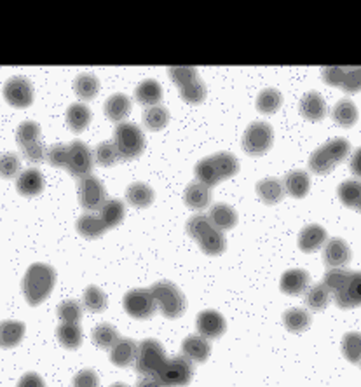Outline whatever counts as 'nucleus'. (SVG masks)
I'll list each match as a JSON object with an SVG mask.
<instances>
[{
    "instance_id": "3c124183",
    "label": "nucleus",
    "mask_w": 361,
    "mask_h": 387,
    "mask_svg": "<svg viewBox=\"0 0 361 387\" xmlns=\"http://www.w3.org/2000/svg\"><path fill=\"white\" fill-rule=\"evenodd\" d=\"M21 169V161L13 152H6L0 155V176L14 178Z\"/></svg>"
},
{
    "instance_id": "c756f323",
    "label": "nucleus",
    "mask_w": 361,
    "mask_h": 387,
    "mask_svg": "<svg viewBox=\"0 0 361 387\" xmlns=\"http://www.w3.org/2000/svg\"><path fill=\"white\" fill-rule=\"evenodd\" d=\"M258 197L264 201L265 204H277L284 197V185L283 181L277 180L274 176L264 178L257 184Z\"/></svg>"
},
{
    "instance_id": "5701e85b",
    "label": "nucleus",
    "mask_w": 361,
    "mask_h": 387,
    "mask_svg": "<svg viewBox=\"0 0 361 387\" xmlns=\"http://www.w3.org/2000/svg\"><path fill=\"white\" fill-rule=\"evenodd\" d=\"M300 113L313 123H318L326 116V103L318 91H309L307 94H304V98L300 100Z\"/></svg>"
},
{
    "instance_id": "13d9d810",
    "label": "nucleus",
    "mask_w": 361,
    "mask_h": 387,
    "mask_svg": "<svg viewBox=\"0 0 361 387\" xmlns=\"http://www.w3.org/2000/svg\"><path fill=\"white\" fill-rule=\"evenodd\" d=\"M110 387H129L126 384H123V382H116V384H112Z\"/></svg>"
},
{
    "instance_id": "a18cd8bd",
    "label": "nucleus",
    "mask_w": 361,
    "mask_h": 387,
    "mask_svg": "<svg viewBox=\"0 0 361 387\" xmlns=\"http://www.w3.org/2000/svg\"><path fill=\"white\" fill-rule=\"evenodd\" d=\"M281 103H283V94L274 87H267V89L260 91L257 96V108L262 113H274L279 110Z\"/></svg>"
},
{
    "instance_id": "9d476101",
    "label": "nucleus",
    "mask_w": 361,
    "mask_h": 387,
    "mask_svg": "<svg viewBox=\"0 0 361 387\" xmlns=\"http://www.w3.org/2000/svg\"><path fill=\"white\" fill-rule=\"evenodd\" d=\"M16 142L30 162H40L45 159V149L40 142V126L33 120H25L16 131Z\"/></svg>"
},
{
    "instance_id": "2f4dec72",
    "label": "nucleus",
    "mask_w": 361,
    "mask_h": 387,
    "mask_svg": "<svg viewBox=\"0 0 361 387\" xmlns=\"http://www.w3.org/2000/svg\"><path fill=\"white\" fill-rule=\"evenodd\" d=\"M25 335V325L21 321H2L0 322V347H16Z\"/></svg>"
},
{
    "instance_id": "aec40b11",
    "label": "nucleus",
    "mask_w": 361,
    "mask_h": 387,
    "mask_svg": "<svg viewBox=\"0 0 361 387\" xmlns=\"http://www.w3.org/2000/svg\"><path fill=\"white\" fill-rule=\"evenodd\" d=\"M311 276L309 272L304 271V269H290L283 274L281 278V291L287 295H302L306 293L307 288H309Z\"/></svg>"
},
{
    "instance_id": "ea45409f",
    "label": "nucleus",
    "mask_w": 361,
    "mask_h": 387,
    "mask_svg": "<svg viewBox=\"0 0 361 387\" xmlns=\"http://www.w3.org/2000/svg\"><path fill=\"white\" fill-rule=\"evenodd\" d=\"M333 120H335L339 126L351 128L355 126L356 120H358V108L352 103L351 100H340L339 103L333 107Z\"/></svg>"
},
{
    "instance_id": "bb28decb",
    "label": "nucleus",
    "mask_w": 361,
    "mask_h": 387,
    "mask_svg": "<svg viewBox=\"0 0 361 387\" xmlns=\"http://www.w3.org/2000/svg\"><path fill=\"white\" fill-rule=\"evenodd\" d=\"M284 192L290 194L291 197H297V199H302V197L307 196L311 189V176L309 173L304 172V169H295V172H290L284 176Z\"/></svg>"
},
{
    "instance_id": "f3484780",
    "label": "nucleus",
    "mask_w": 361,
    "mask_h": 387,
    "mask_svg": "<svg viewBox=\"0 0 361 387\" xmlns=\"http://www.w3.org/2000/svg\"><path fill=\"white\" fill-rule=\"evenodd\" d=\"M4 98L16 108H26L33 101V86L26 77H11L4 86Z\"/></svg>"
},
{
    "instance_id": "7c9ffc66",
    "label": "nucleus",
    "mask_w": 361,
    "mask_h": 387,
    "mask_svg": "<svg viewBox=\"0 0 361 387\" xmlns=\"http://www.w3.org/2000/svg\"><path fill=\"white\" fill-rule=\"evenodd\" d=\"M135 98L142 105L154 107V105H159V101L162 100V87L154 79H147V81L140 82L138 87H136Z\"/></svg>"
},
{
    "instance_id": "473e14b6",
    "label": "nucleus",
    "mask_w": 361,
    "mask_h": 387,
    "mask_svg": "<svg viewBox=\"0 0 361 387\" xmlns=\"http://www.w3.org/2000/svg\"><path fill=\"white\" fill-rule=\"evenodd\" d=\"M77 230L82 237L86 239H98L105 234L106 227L100 215L86 213L77 220Z\"/></svg>"
},
{
    "instance_id": "6e6552de",
    "label": "nucleus",
    "mask_w": 361,
    "mask_h": 387,
    "mask_svg": "<svg viewBox=\"0 0 361 387\" xmlns=\"http://www.w3.org/2000/svg\"><path fill=\"white\" fill-rule=\"evenodd\" d=\"M113 143H116L119 157L124 161H131L142 155L145 149V136L136 124L121 123L113 131Z\"/></svg>"
},
{
    "instance_id": "4468645a",
    "label": "nucleus",
    "mask_w": 361,
    "mask_h": 387,
    "mask_svg": "<svg viewBox=\"0 0 361 387\" xmlns=\"http://www.w3.org/2000/svg\"><path fill=\"white\" fill-rule=\"evenodd\" d=\"M79 201L81 206L87 211H100V208L106 203V191L105 185L93 174L81 178L79 181Z\"/></svg>"
},
{
    "instance_id": "39448f33",
    "label": "nucleus",
    "mask_w": 361,
    "mask_h": 387,
    "mask_svg": "<svg viewBox=\"0 0 361 387\" xmlns=\"http://www.w3.org/2000/svg\"><path fill=\"white\" fill-rule=\"evenodd\" d=\"M349 150H351V145H349L348 140L344 138H337L325 143V145L319 147V149L314 150V154L311 155L309 159L311 172L316 174L330 173L339 162H342L348 157Z\"/></svg>"
},
{
    "instance_id": "2eb2a0df",
    "label": "nucleus",
    "mask_w": 361,
    "mask_h": 387,
    "mask_svg": "<svg viewBox=\"0 0 361 387\" xmlns=\"http://www.w3.org/2000/svg\"><path fill=\"white\" fill-rule=\"evenodd\" d=\"M93 154H91L89 147L86 145L81 140H75L68 145V164L67 169L72 176L75 178H84L87 174L93 172Z\"/></svg>"
},
{
    "instance_id": "09e8293b",
    "label": "nucleus",
    "mask_w": 361,
    "mask_h": 387,
    "mask_svg": "<svg viewBox=\"0 0 361 387\" xmlns=\"http://www.w3.org/2000/svg\"><path fill=\"white\" fill-rule=\"evenodd\" d=\"M58 318L62 322H79L82 320V305L77 301H65L58 307Z\"/></svg>"
},
{
    "instance_id": "c9c22d12",
    "label": "nucleus",
    "mask_w": 361,
    "mask_h": 387,
    "mask_svg": "<svg viewBox=\"0 0 361 387\" xmlns=\"http://www.w3.org/2000/svg\"><path fill=\"white\" fill-rule=\"evenodd\" d=\"M67 123L68 128L75 133H81L89 126L91 123V110L84 103H74L67 110Z\"/></svg>"
},
{
    "instance_id": "f03ea898",
    "label": "nucleus",
    "mask_w": 361,
    "mask_h": 387,
    "mask_svg": "<svg viewBox=\"0 0 361 387\" xmlns=\"http://www.w3.org/2000/svg\"><path fill=\"white\" fill-rule=\"evenodd\" d=\"M239 169V161L231 152H218L204 157L196 164V178L206 187H215L222 180L234 176Z\"/></svg>"
},
{
    "instance_id": "72a5a7b5",
    "label": "nucleus",
    "mask_w": 361,
    "mask_h": 387,
    "mask_svg": "<svg viewBox=\"0 0 361 387\" xmlns=\"http://www.w3.org/2000/svg\"><path fill=\"white\" fill-rule=\"evenodd\" d=\"M154 191L147 184H142V181L131 184L126 191L128 203L135 208H149L154 203Z\"/></svg>"
},
{
    "instance_id": "c85d7f7f",
    "label": "nucleus",
    "mask_w": 361,
    "mask_h": 387,
    "mask_svg": "<svg viewBox=\"0 0 361 387\" xmlns=\"http://www.w3.org/2000/svg\"><path fill=\"white\" fill-rule=\"evenodd\" d=\"M131 112V100L123 93H116L105 101V116L113 123L124 120Z\"/></svg>"
},
{
    "instance_id": "f257e3e1",
    "label": "nucleus",
    "mask_w": 361,
    "mask_h": 387,
    "mask_svg": "<svg viewBox=\"0 0 361 387\" xmlns=\"http://www.w3.org/2000/svg\"><path fill=\"white\" fill-rule=\"evenodd\" d=\"M323 284L328 288L340 309H352L361 305V272L345 269H330L325 274Z\"/></svg>"
},
{
    "instance_id": "0eeeda50",
    "label": "nucleus",
    "mask_w": 361,
    "mask_h": 387,
    "mask_svg": "<svg viewBox=\"0 0 361 387\" xmlns=\"http://www.w3.org/2000/svg\"><path fill=\"white\" fill-rule=\"evenodd\" d=\"M168 74L187 103H201L206 98V86L194 67H170Z\"/></svg>"
},
{
    "instance_id": "6e6d98bb",
    "label": "nucleus",
    "mask_w": 361,
    "mask_h": 387,
    "mask_svg": "<svg viewBox=\"0 0 361 387\" xmlns=\"http://www.w3.org/2000/svg\"><path fill=\"white\" fill-rule=\"evenodd\" d=\"M136 387H166L159 375H140Z\"/></svg>"
},
{
    "instance_id": "20e7f679",
    "label": "nucleus",
    "mask_w": 361,
    "mask_h": 387,
    "mask_svg": "<svg viewBox=\"0 0 361 387\" xmlns=\"http://www.w3.org/2000/svg\"><path fill=\"white\" fill-rule=\"evenodd\" d=\"M187 232L206 255H220L227 246L223 232L213 225L206 215H194L187 222Z\"/></svg>"
},
{
    "instance_id": "9b49d317",
    "label": "nucleus",
    "mask_w": 361,
    "mask_h": 387,
    "mask_svg": "<svg viewBox=\"0 0 361 387\" xmlns=\"http://www.w3.org/2000/svg\"><path fill=\"white\" fill-rule=\"evenodd\" d=\"M274 142V129L264 120H255L246 128L243 136V147L250 155H264Z\"/></svg>"
},
{
    "instance_id": "a211bd4d",
    "label": "nucleus",
    "mask_w": 361,
    "mask_h": 387,
    "mask_svg": "<svg viewBox=\"0 0 361 387\" xmlns=\"http://www.w3.org/2000/svg\"><path fill=\"white\" fill-rule=\"evenodd\" d=\"M196 326L199 335L204 337L206 340L218 339V337H222L227 330V322L223 320L222 314H220L218 310L213 309L203 310V313L197 316Z\"/></svg>"
},
{
    "instance_id": "603ef678",
    "label": "nucleus",
    "mask_w": 361,
    "mask_h": 387,
    "mask_svg": "<svg viewBox=\"0 0 361 387\" xmlns=\"http://www.w3.org/2000/svg\"><path fill=\"white\" fill-rule=\"evenodd\" d=\"M45 157L51 162L55 168H67L68 164V145H62V143H56V145L49 147V150L45 152Z\"/></svg>"
},
{
    "instance_id": "e433bc0d",
    "label": "nucleus",
    "mask_w": 361,
    "mask_h": 387,
    "mask_svg": "<svg viewBox=\"0 0 361 387\" xmlns=\"http://www.w3.org/2000/svg\"><path fill=\"white\" fill-rule=\"evenodd\" d=\"M56 337L67 349H77L82 344V330L79 322H62L56 330Z\"/></svg>"
},
{
    "instance_id": "49530a36",
    "label": "nucleus",
    "mask_w": 361,
    "mask_h": 387,
    "mask_svg": "<svg viewBox=\"0 0 361 387\" xmlns=\"http://www.w3.org/2000/svg\"><path fill=\"white\" fill-rule=\"evenodd\" d=\"M342 354L348 361L361 363V333L351 332L342 339Z\"/></svg>"
},
{
    "instance_id": "412c9836",
    "label": "nucleus",
    "mask_w": 361,
    "mask_h": 387,
    "mask_svg": "<svg viewBox=\"0 0 361 387\" xmlns=\"http://www.w3.org/2000/svg\"><path fill=\"white\" fill-rule=\"evenodd\" d=\"M18 192L25 197H35L44 191V174L37 168L25 169L16 181Z\"/></svg>"
},
{
    "instance_id": "37998d69",
    "label": "nucleus",
    "mask_w": 361,
    "mask_h": 387,
    "mask_svg": "<svg viewBox=\"0 0 361 387\" xmlns=\"http://www.w3.org/2000/svg\"><path fill=\"white\" fill-rule=\"evenodd\" d=\"M330 298H332V295H330L328 288H326L323 283L314 284V286H309L306 291V305L309 307L311 310L326 309Z\"/></svg>"
},
{
    "instance_id": "8fccbe9b",
    "label": "nucleus",
    "mask_w": 361,
    "mask_h": 387,
    "mask_svg": "<svg viewBox=\"0 0 361 387\" xmlns=\"http://www.w3.org/2000/svg\"><path fill=\"white\" fill-rule=\"evenodd\" d=\"M96 162L101 166H113L117 161H119V152H117V147L113 142H104L96 147Z\"/></svg>"
},
{
    "instance_id": "423d86ee",
    "label": "nucleus",
    "mask_w": 361,
    "mask_h": 387,
    "mask_svg": "<svg viewBox=\"0 0 361 387\" xmlns=\"http://www.w3.org/2000/svg\"><path fill=\"white\" fill-rule=\"evenodd\" d=\"M159 310L170 320H177L187 309V298L171 281H159L150 288Z\"/></svg>"
},
{
    "instance_id": "79ce46f5",
    "label": "nucleus",
    "mask_w": 361,
    "mask_h": 387,
    "mask_svg": "<svg viewBox=\"0 0 361 387\" xmlns=\"http://www.w3.org/2000/svg\"><path fill=\"white\" fill-rule=\"evenodd\" d=\"M74 89L81 100H93L100 91V81L93 74H81L75 79Z\"/></svg>"
},
{
    "instance_id": "cd10ccee",
    "label": "nucleus",
    "mask_w": 361,
    "mask_h": 387,
    "mask_svg": "<svg viewBox=\"0 0 361 387\" xmlns=\"http://www.w3.org/2000/svg\"><path fill=\"white\" fill-rule=\"evenodd\" d=\"M210 218V222L216 227L218 230H231L238 223V213L229 206V204H213L210 213L206 215Z\"/></svg>"
},
{
    "instance_id": "a878e982",
    "label": "nucleus",
    "mask_w": 361,
    "mask_h": 387,
    "mask_svg": "<svg viewBox=\"0 0 361 387\" xmlns=\"http://www.w3.org/2000/svg\"><path fill=\"white\" fill-rule=\"evenodd\" d=\"M182 351H184V356H187L192 363H204L210 358L211 347L204 337L191 335L182 344Z\"/></svg>"
},
{
    "instance_id": "6ab92c4d",
    "label": "nucleus",
    "mask_w": 361,
    "mask_h": 387,
    "mask_svg": "<svg viewBox=\"0 0 361 387\" xmlns=\"http://www.w3.org/2000/svg\"><path fill=\"white\" fill-rule=\"evenodd\" d=\"M323 258H325V264L330 269H344L351 260V249H349L348 242L344 239L333 237L326 242Z\"/></svg>"
},
{
    "instance_id": "5fc2aeb1",
    "label": "nucleus",
    "mask_w": 361,
    "mask_h": 387,
    "mask_svg": "<svg viewBox=\"0 0 361 387\" xmlns=\"http://www.w3.org/2000/svg\"><path fill=\"white\" fill-rule=\"evenodd\" d=\"M16 387H45V382L43 381V377H40V375L30 371V374L23 375Z\"/></svg>"
},
{
    "instance_id": "4be33fe9",
    "label": "nucleus",
    "mask_w": 361,
    "mask_h": 387,
    "mask_svg": "<svg viewBox=\"0 0 361 387\" xmlns=\"http://www.w3.org/2000/svg\"><path fill=\"white\" fill-rule=\"evenodd\" d=\"M138 344L131 339H121L119 342L110 349V361L119 368H128L135 365Z\"/></svg>"
},
{
    "instance_id": "f704fd0d",
    "label": "nucleus",
    "mask_w": 361,
    "mask_h": 387,
    "mask_svg": "<svg viewBox=\"0 0 361 387\" xmlns=\"http://www.w3.org/2000/svg\"><path fill=\"white\" fill-rule=\"evenodd\" d=\"M124 215H126V208L119 199H106V203L100 208V218L104 220L106 229L119 225L124 220Z\"/></svg>"
},
{
    "instance_id": "c03bdc74",
    "label": "nucleus",
    "mask_w": 361,
    "mask_h": 387,
    "mask_svg": "<svg viewBox=\"0 0 361 387\" xmlns=\"http://www.w3.org/2000/svg\"><path fill=\"white\" fill-rule=\"evenodd\" d=\"M170 120V112L168 108L162 107V105H154L149 107L143 113V124L150 131H161L162 128H166Z\"/></svg>"
},
{
    "instance_id": "4d7b16f0",
    "label": "nucleus",
    "mask_w": 361,
    "mask_h": 387,
    "mask_svg": "<svg viewBox=\"0 0 361 387\" xmlns=\"http://www.w3.org/2000/svg\"><path fill=\"white\" fill-rule=\"evenodd\" d=\"M351 172L352 174H356V176L361 178V147L358 150L352 154L351 157Z\"/></svg>"
},
{
    "instance_id": "b1692460",
    "label": "nucleus",
    "mask_w": 361,
    "mask_h": 387,
    "mask_svg": "<svg viewBox=\"0 0 361 387\" xmlns=\"http://www.w3.org/2000/svg\"><path fill=\"white\" fill-rule=\"evenodd\" d=\"M184 201L189 208L194 211H201L204 208L210 206L211 203V192L210 187L203 185L201 181H192L191 185H187L184 192Z\"/></svg>"
},
{
    "instance_id": "1a4fd4ad",
    "label": "nucleus",
    "mask_w": 361,
    "mask_h": 387,
    "mask_svg": "<svg viewBox=\"0 0 361 387\" xmlns=\"http://www.w3.org/2000/svg\"><path fill=\"white\" fill-rule=\"evenodd\" d=\"M166 352L161 342L155 339H147L138 344L135 368L140 375H159L166 363Z\"/></svg>"
},
{
    "instance_id": "393cba45",
    "label": "nucleus",
    "mask_w": 361,
    "mask_h": 387,
    "mask_svg": "<svg viewBox=\"0 0 361 387\" xmlns=\"http://www.w3.org/2000/svg\"><path fill=\"white\" fill-rule=\"evenodd\" d=\"M326 241V230L323 229L321 225H316V223H311V225L304 227L300 230L299 236V246L302 252L306 253H313L318 252Z\"/></svg>"
},
{
    "instance_id": "de8ad7c7",
    "label": "nucleus",
    "mask_w": 361,
    "mask_h": 387,
    "mask_svg": "<svg viewBox=\"0 0 361 387\" xmlns=\"http://www.w3.org/2000/svg\"><path fill=\"white\" fill-rule=\"evenodd\" d=\"M82 303L89 313H104L106 309V295L98 286H87Z\"/></svg>"
},
{
    "instance_id": "4c0bfd02",
    "label": "nucleus",
    "mask_w": 361,
    "mask_h": 387,
    "mask_svg": "<svg viewBox=\"0 0 361 387\" xmlns=\"http://www.w3.org/2000/svg\"><path fill=\"white\" fill-rule=\"evenodd\" d=\"M121 340L119 332L117 328H113L109 322H101L96 328L93 330V342L98 349H105V351H110L117 342Z\"/></svg>"
},
{
    "instance_id": "dca6fc26",
    "label": "nucleus",
    "mask_w": 361,
    "mask_h": 387,
    "mask_svg": "<svg viewBox=\"0 0 361 387\" xmlns=\"http://www.w3.org/2000/svg\"><path fill=\"white\" fill-rule=\"evenodd\" d=\"M323 77L328 84L342 87L348 93L361 89V67H326Z\"/></svg>"
},
{
    "instance_id": "ddd939ff",
    "label": "nucleus",
    "mask_w": 361,
    "mask_h": 387,
    "mask_svg": "<svg viewBox=\"0 0 361 387\" xmlns=\"http://www.w3.org/2000/svg\"><path fill=\"white\" fill-rule=\"evenodd\" d=\"M124 310L129 316L136 318V320H149L157 310V303L154 301V295H152L150 288L149 290H143V288H135V290L128 291L124 295L123 301Z\"/></svg>"
},
{
    "instance_id": "58836bf2",
    "label": "nucleus",
    "mask_w": 361,
    "mask_h": 387,
    "mask_svg": "<svg viewBox=\"0 0 361 387\" xmlns=\"http://www.w3.org/2000/svg\"><path fill=\"white\" fill-rule=\"evenodd\" d=\"M283 322L287 326V330H290L291 333H302L309 328L311 314L306 309L294 307V309H288L283 314Z\"/></svg>"
},
{
    "instance_id": "7ed1b4c3",
    "label": "nucleus",
    "mask_w": 361,
    "mask_h": 387,
    "mask_svg": "<svg viewBox=\"0 0 361 387\" xmlns=\"http://www.w3.org/2000/svg\"><path fill=\"white\" fill-rule=\"evenodd\" d=\"M56 284V271L51 265L33 264L23 278V293L30 305H39L51 295Z\"/></svg>"
},
{
    "instance_id": "a19ab883",
    "label": "nucleus",
    "mask_w": 361,
    "mask_h": 387,
    "mask_svg": "<svg viewBox=\"0 0 361 387\" xmlns=\"http://www.w3.org/2000/svg\"><path fill=\"white\" fill-rule=\"evenodd\" d=\"M339 197L345 206L361 213V181L356 180L344 181L339 187Z\"/></svg>"
},
{
    "instance_id": "f8f14e48",
    "label": "nucleus",
    "mask_w": 361,
    "mask_h": 387,
    "mask_svg": "<svg viewBox=\"0 0 361 387\" xmlns=\"http://www.w3.org/2000/svg\"><path fill=\"white\" fill-rule=\"evenodd\" d=\"M194 377V363L187 356H174L166 359L165 366L159 371V378L166 387H185Z\"/></svg>"
},
{
    "instance_id": "864d4df0",
    "label": "nucleus",
    "mask_w": 361,
    "mask_h": 387,
    "mask_svg": "<svg viewBox=\"0 0 361 387\" xmlns=\"http://www.w3.org/2000/svg\"><path fill=\"white\" fill-rule=\"evenodd\" d=\"M72 387H100V381L93 370H81L72 381Z\"/></svg>"
}]
</instances>
